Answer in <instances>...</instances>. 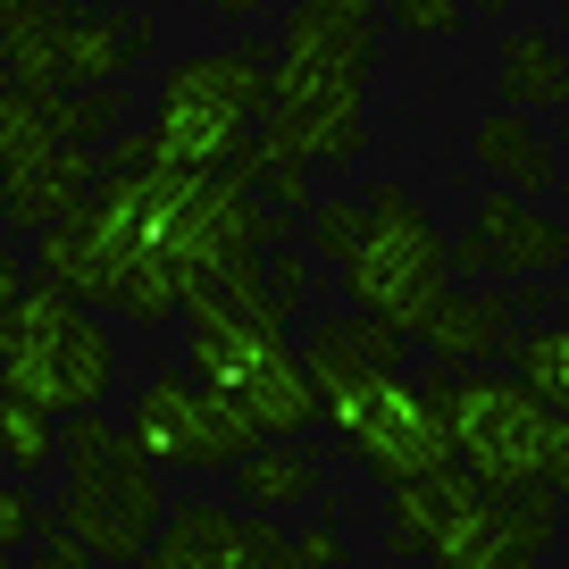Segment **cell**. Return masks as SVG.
Returning <instances> with one entry per match:
<instances>
[{
	"mask_svg": "<svg viewBox=\"0 0 569 569\" xmlns=\"http://www.w3.org/2000/svg\"><path fill=\"white\" fill-rule=\"evenodd\" d=\"M377 68V26L352 18V9H284V59H277V92L260 109V151H284V160H352L369 142V118H360V92H369Z\"/></svg>",
	"mask_w": 569,
	"mask_h": 569,
	"instance_id": "obj_1",
	"label": "cell"
},
{
	"mask_svg": "<svg viewBox=\"0 0 569 569\" xmlns=\"http://www.w3.org/2000/svg\"><path fill=\"white\" fill-rule=\"evenodd\" d=\"M184 319H193L184 369H193L201 386L234 393V402L260 419V436H310V427L327 419L319 386H310V360L284 343V319L243 310V302H227V293H193Z\"/></svg>",
	"mask_w": 569,
	"mask_h": 569,
	"instance_id": "obj_2",
	"label": "cell"
},
{
	"mask_svg": "<svg viewBox=\"0 0 569 569\" xmlns=\"http://www.w3.org/2000/svg\"><path fill=\"white\" fill-rule=\"evenodd\" d=\"M0 386L68 410H101L118 393V336L101 327V310L76 302L68 284L26 277L18 302H0Z\"/></svg>",
	"mask_w": 569,
	"mask_h": 569,
	"instance_id": "obj_3",
	"label": "cell"
},
{
	"mask_svg": "<svg viewBox=\"0 0 569 569\" xmlns=\"http://www.w3.org/2000/svg\"><path fill=\"white\" fill-rule=\"evenodd\" d=\"M59 461H68V486H59V528H76L109 569L142 561L160 545V469L126 445V427L101 419V410H68L59 419Z\"/></svg>",
	"mask_w": 569,
	"mask_h": 569,
	"instance_id": "obj_4",
	"label": "cell"
},
{
	"mask_svg": "<svg viewBox=\"0 0 569 569\" xmlns=\"http://www.w3.org/2000/svg\"><path fill=\"white\" fill-rule=\"evenodd\" d=\"M268 92H277V68H268V51H251V42L177 59V68L160 76L151 126H142V134H151V160L160 168H201V177L234 168V151L251 142Z\"/></svg>",
	"mask_w": 569,
	"mask_h": 569,
	"instance_id": "obj_5",
	"label": "cell"
},
{
	"mask_svg": "<svg viewBox=\"0 0 569 569\" xmlns=\"http://www.w3.org/2000/svg\"><path fill=\"white\" fill-rule=\"evenodd\" d=\"M360 201H369V227H360V243L343 251L336 284L352 293V310H369V319H386L393 336H410L419 310L452 284V243L402 184H369Z\"/></svg>",
	"mask_w": 569,
	"mask_h": 569,
	"instance_id": "obj_6",
	"label": "cell"
},
{
	"mask_svg": "<svg viewBox=\"0 0 569 569\" xmlns=\"http://www.w3.org/2000/svg\"><path fill=\"white\" fill-rule=\"evenodd\" d=\"M427 386L445 393V419H452V452L461 469L486 486V495H519V486L545 478V452H552V402L528 386V377H495V369H445Z\"/></svg>",
	"mask_w": 569,
	"mask_h": 569,
	"instance_id": "obj_7",
	"label": "cell"
},
{
	"mask_svg": "<svg viewBox=\"0 0 569 569\" xmlns=\"http://www.w3.org/2000/svg\"><path fill=\"white\" fill-rule=\"evenodd\" d=\"M126 445L151 469H234L260 445V419L234 393L201 386L193 369H151L126 410Z\"/></svg>",
	"mask_w": 569,
	"mask_h": 569,
	"instance_id": "obj_8",
	"label": "cell"
},
{
	"mask_svg": "<svg viewBox=\"0 0 569 569\" xmlns=\"http://www.w3.org/2000/svg\"><path fill=\"white\" fill-rule=\"evenodd\" d=\"M552 519H561V502H552L545 478L519 486V495H486V486H469V495L445 511L427 561H436V569H536L545 545H552Z\"/></svg>",
	"mask_w": 569,
	"mask_h": 569,
	"instance_id": "obj_9",
	"label": "cell"
},
{
	"mask_svg": "<svg viewBox=\"0 0 569 569\" xmlns=\"http://www.w3.org/2000/svg\"><path fill=\"white\" fill-rule=\"evenodd\" d=\"M151 42V26H134V18H59V26H42L34 42H18L9 51V84H26V92H76V84H118L126 68H134V51Z\"/></svg>",
	"mask_w": 569,
	"mask_h": 569,
	"instance_id": "obj_10",
	"label": "cell"
},
{
	"mask_svg": "<svg viewBox=\"0 0 569 569\" xmlns=\"http://www.w3.org/2000/svg\"><path fill=\"white\" fill-rule=\"evenodd\" d=\"M569 268V227L545 210H528V193H486L469 234L452 243V277H552Z\"/></svg>",
	"mask_w": 569,
	"mask_h": 569,
	"instance_id": "obj_11",
	"label": "cell"
},
{
	"mask_svg": "<svg viewBox=\"0 0 569 569\" xmlns=\"http://www.w3.org/2000/svg\"><path fill=\"white\" fill-rule=\"evenodd\" d=\"M160 545L193 569H293V536L268 528V511H243V502H168Z\"/></svg>",
	"mask_w": 569,
	"mask_h": 569,
	"instance_id": "obj_12",
	"label": "cell"
},
{
	"mask_svg": "<svg viewBox=\"0 0 569 569\" xmlns=\"http://www.w3.org/2000/svg\"><path fill=\"white\" fill-rule=\"evenodd\" d=\"M511 310L519 302L502 284H445V293L419 310L410 343H419L427 360H445V369H469V360H495L502 343H511Z\"/></svg>",
	"mask_w": 569,
	"mask_h": 569,
	"instance_id": "obj_13",
	"label": "cell"
},
{
	"mask_svg": "<svg viewBox=\"0 0 569 569\" xmlns=\"http://www.w3.org/2000/svg\"><path fill=\"white\" fill-rule=\"evenodd\" d=\"M92 184H101V151H92V142H59L42 160L0 168V218L18 234H42V227H59Z\"/></svg>",
	"mask_w": 569,
	"mask_h": 569,
	"instance_id": "obj_14",
	"label": "cell"
},
{
	"mask_svg": "<svg viewBox=\"0 0 569 569\" xmlns=\"http://www.w3.org/2000/svg\"><path fill=\"white\" fill-rule=\"evenodd\" d=\"M495 92L502 109H561L569 101V42L545 26H511L495 51Z\"/></svg>",
	"mask_w": 569,
	"mask_h": 569,
	"instance_id": "obj_15",
	"label": "cell"
},
{
	"mask_svg": "<svg viewBox=\"0 0 569 569\" xmlns=\"http://www.w3.org/2000/svg\"><path fill=\"white\" fill-rule=\"evenodd\" d=\"M319 478H327V469L310 461L293 436H260V445L227 469V486H234L243 511H302V502L319 495Z\"/></svg>",
	"mask_w": 569,
	"mask_h": 569,
	"instance_id": "obj_16",
	"label": "cell"
},
{
	"mask_svg": "<svg viewBox=\"0 0 569 569\" xmlns=\"http://www.w3.org/2000/svg\"><path fill=\"white\" fill-rule=\"evenodd\" d=\"M478 168H486L495 184H511V193H552L561 151L545 142L536 109H495V118L478 126Z\"/></svg>",
	"mask_w": 569,
	"mask_h": 569,
	"instance_id": "obj_17",
	"label": "cell"
},
{
	"mask_svg": "<svg viewBox=\"0 0 569 569\" xmlns=\"http://www.w3.org/2000/svg\"><path fill=\"white\" fill-rule=\"evenodd\" d=\"M51 461H59V410L18 386H0V469L9 478H42Z\"/></svg>",
	"mask_w": 569,
	"mask_h": 569,
	"instance_id": "obj_18",
	"label": "cell"
},
{
	"mask_svg": "<svg viewBox=\"0 0 569 569\" xmlns=\"http://www.w3.org/2000/svg\"><path fill=\"white\" fill-rule=\"evenodd\" d=\"M502 352H511V369L528 377L536 393H545L552 410H569V319L561 327H511V343H502Z\"/></svg>",
	"mask_w": 569,
	"mask_h": 569,
	"instance_id": "obj_19",
	"label": "cell"
},
{
	"mask_svg": "<svg viewBox=\"0 0 569 569\" xmlns=\"http://www.w3.org/2000/svg\"><path fill=\"white\" fill-rule=\"evenodd\" d=\"M360 227H369V201H352V193L310 201V243H319V260H327V268H343V251L360 243Z\"/></svg>",
	"mask_w": 569,
	"mask_h": 569,
	"instance_id": "obj_20",
	"label": "cell"
},
{
	"mask_svg": "<svg viewBox=\"0 0 569 569\" xmlns=\"http://www.w3.org/2000/svg\"><path fill=\"white\" fill-rule=\"evenodd\" d=\"M42 536V502L26 495V478H0V569L18 561V545Z\"/></svg>",
	"mask_w": 569,
	"mask_h": 569,
	"instance_id": "obj_21",
	"label": "cell"
},
{
	"mask_svg": "<svg viewBox=\"0 0 569 569\" xmlns=\"http://www.w3.org/2000/svg\"><path fill=\"white\" fill-rule=\"evenodd\" d=\"M386 9H393L402 34H427V42H445V34L469 26V0H386Z\"/></svg>",
	"mask_w": 569,
	"mask_h": 569,
	"instance_id": "obj_22",
	"label": "cell"
},
{
	"mask_svg": "<svg viewBox=\"0 0 569 569\" xmlns=\"http://www.w3.org/2000/svg\"><path fill=\"white\" fill-rule=\"evenodd\" d=\"M68 18V0H0V51H18V42H34L42 26Z\"/></svg>",
	"mask_w": 569,
	"mask_h": 569,
	"instance_id": "obj_23",
	"label": "cell"
},
{
	"mask_svg": "<svg viewBox=\"0 0 569 569\" xmlns=\"http://www.w3.org/2000/svg\"><path fill=\"white\" fill-rule=\"evenodd\" d=\"M34 569H101V552L76 528H51V536H34Z\"/></svg>",
	"mask_w": 569,
	"mask_h": 569,
	"instance_id": "obj_24",
	"label": "cell"
},
{
	"mask_svg": "<svg viewBox=\"0 0 569 569\" xmlns=\"http://www.w3.org/2000/svg\"><path fill=\"white\" fill-rule=\"evenodd\" d=\"M336 561H343V536L327 528V519H319V528H302V536H293V569H336Z\"/></svg>",
	"mask_w": 569,
	"mask_h": 569,
	"instance_id": "obj_25",
	"label": "cell"
},
{
	"mask_svg": "<svg viewBox=\"0 0 569 569\" xmlns=\"http://www.w3.org/2000/svg\"><path fill=\"white\" fill-rule=\"evenodd\" d=\"M268 284H277V293H284V310H293V302H302V293H310V260H293V251H277V260H268Z\"/></svg>",
	"mask_w": 569,
	"mask_h": 569,
	"instance_id": "obj_26",
	"label": "cell"
},
{
	"mask_svg": "<svg viewBox=\"0 0 569 569\" xmlns=\"http://www.w3.org/2000/svg\"><path fill=\"white\" fill-rule=\"evenodd\" d=\"M18 284H26V268H18V251L0 243V302H18Z\"/></svg>",
	"mask_w": 569,
	"mask_h": 569,
	"instance_id": "obj_27",
	"label": "cell"
},
{
	"mask_svg": "<svg viewBox=\"0 0 569 569\" xmlns=\"http://www.w3.org/2000/svg\"><path fill=\"white\" fill-rule=\"evenodd\" d=\"M218 18H268V9H284V0H210Z\"/></svg>",
	"mask_w": 569,
	"mask_h": 569,
	"instance_id": "obj_28",
	"label": "cell"
},
{
	"mask_svg": "<svg viewBox=\"0 0 569 569\" xmlns=\"http://www.w3.org/2000/svg\"><path fill=\"white\" fill-rule=\"evenodd\" d=\"M126 569H193V561H177V552H168V545H151V552H142V561H126Z\"/></svg>",
	"mask_w": 569,
	"mask_h": 569,
	"instance_id": "obj_29",
	"label": "cell"
},
{
	"mask_svg": "<svg viewBox=\"0 0 569 569\" xmlns=\"http://www.w3.org/2000/svg\"><path fill=\"white\" fill-rule=\"evenodd\" d=\"M377 569H436V561H410V552H393V561H377Z\"/></svg>",
	"mask_w": 569,
	"mask_h": 569,
	"instance_id": "obj_30",
	"label": "cell"
},
{
	"mask_svg": "<svg viewBox=\"0 0 569 569\" xmlns=\"http://www.w3.org/2000/svg\"><path fill=\"white\" fill-rule=\"evenodd\" d=\"M469 9H486V18H502V9H511V0H469Z\"/></svg>",
	"mask_w": 569,
	"mask_h": 569,
	"instance_id": "obj_31",
	"label": "cell"
},
{
	"mask_svg": "<svg viewBox=\"0 0 569 569\" xmlns=\"http://www.w3.org/2000/svg\"><path fill=\"white\" fill-rule=\"evenodd\" d=\"M561 184H569V126H561Z\"/></svg>",
	"mask_w": 569,
	"mask_h": 569,
	"instance_id": "obj_32",
	"label": "cell"
},
{
	"mask_svg": "<svg viewBox=\"0 0 569 569\" xmlns=\"http://www.w3.org/2000/svg\"><path fill=\"white\" fill-rule=\"evenodd\" d=\"M0 92H9V51H0Z\"/></svg>",
	"mask_w": 569,
	"mask_h": 569,
	"instance_id": "obj_33",
	"label": "cell"
},
{
	"mask_svg": "<svg viewBox=\"0 0 569 569\" xmlns=\"http://www.w3.org/2000/svg\"><path fill=\"white\" fill-rule=\"evenodd\" d=\"M561 42H569V18H561Z\"/></svg>",
	"mask_w": 569,
	"mask_h": 569,
	"instance_id": "obj_34",
	"label": "cell"
}]
</instances>
